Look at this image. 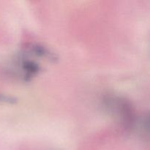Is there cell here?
I'll use <instances>...</instances> for the list:
<instances>
[{"instance_id": "1", "label": "cell", "mask_w": 150, "mask_h": 150, "mask_svg": "<svg viewBox=\"0 0 150 150\" xmlns=\"http://www.w3.org/2000/svg\"><path fill=\"white\" fill-rule=\"evenodd\" d=\"M139 128L144 136L150 139V113L142 119L139 123Z\"/></svg>"}, {"instance_id": "2", "label": "cell", "mask_w": 150, "mask_h": 150, "mask_svg": "<svg viewBox=\"0 0 150 150\" xmlns=\"http://www.w3.org/2000/svg\"><path fill=\"white\" fill-rule=\"evenodd\" d=\"M10 101H12V100L10 98L0 94V102H10Z\"/></svg>"}]
</instances>
